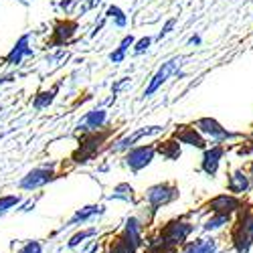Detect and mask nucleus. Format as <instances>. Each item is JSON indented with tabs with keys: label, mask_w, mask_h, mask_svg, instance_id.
<instances>
[{
	"label": "nucleus",
	"mask_w": 253,
	"mask_h": 253,
	"mask_svg": "<svg viewBox=\"0 0 253 253\" xmlns=\"http://www.w3.org/2000/svg\"><path fill=\"white\" fill-rule=\"evenodd\" d=\"M114 134V128H103L99 132L91 134H81L77 140V148L71 154V160L75 164H87L99 156V152L105 148V142Z\"/></svg>",
	"instance_id": "obj_1"
},
{
	"label": "nucleus",
	"mask_w": 253,
	"mask_h": 253,
	"mask_svg": "<svg viewBox=\"0 0 253 253\" xmlns=\"http://www.w3.org/2000/svg\"><path fill=\"white\" fill-rule=\"evenodd\" d=\"M57 178V172H55V164H47V166H37L33 170H29L23 178L18 180V188L23 191H37V188H43L45 184L53 182Z\"/></svg>",
	"instance_id": "obj_2"
},
{
	"label": "nucleus",
	"mask_w": 253,
	"mask_h": 253,
	"mask_svg": "<svg viewBox=\"0 0 253 253\" xmlns=\"http://www.w3.org/2000/svg\"><path fill=\"white\" fill-rule=\"evenodd\" d=\"M154 156H156V146L154 144H140V146H136V148L126 152L124 164L136 174V172L144 170L146 166H150Z\"/></svg>",
	"instance_id": "obj_3"
},
{
	"label": "nucleus",
	"mask_w": 253,
	"mask_h": 253,
	"mask_svg": "<svg viewBox=\"0 0 253 253\" xmlns=\"http://www.w3.org/2000/svg\"><path fill=\"white\" fill-rule=\"evenodd\" d=\"M178 197V188L170 182H160V184H152L144 195V201L148 203L150 211H158L160 207L172 203Z\"/></svg>",
	"instance_id": "obj_4"
},
{
	"label": "nucleus",
	"mask_w": 253,
	"mask_h": 253,
	"mask_svg": "<svg viewBox=\"0 0 253 253\" xmlns=\"http://www.w3.org/2000/svg\"><path fill=\"white\" fill-rule=\"evenodd\" d=\"M180 57H172V59H168L166 63H162V65L158 67V71L150 77V81H148V85H146V89H144V97H152L164 83L170 79L176 71H178V67H180Z\"/></svg>",
	"instance_id": "obj_5"
},
{
	"label": "nucleus",
	"mask_w": 253,
	"mask_h": 253,
	"mask_svg": "<svg viewBox=\"0 0 253 253\" xmlns=\"http://www.w3.org/2000/svg\"><path fill=\"white\" fill-rule=\"evenodd\" d=\"M164 128L162 126H144V128H138L134 130L132 134H126L122 138H118L112 146H110V150L112 152H128L132 148H136V144L142 140V138H148V136H156L160 134Z\"/></svg>",
	"instance_id": "obj_6"
},
{
	"label": "nucleus",
	"mask_w": 253,
	"mask_h": 253,
	"mask_svg": "<svg viewBox=\"0 0 253 253\" xmlns=\"http://www.w3.org/2000/svg\"><path fill=\"white\" fill-rule=\"evenodd\" d=\"M75 33H77V20H71V18H59V20H55L51 37L47 41V49L65 47L69 41L75 37Z\"/></svg>",
	"instance_id": "obj_7"
},
{
	"label": "nucleus",
	"mask_w": 253,
	"mask_h": 253,
	"mask_svg": "<svg viewBox=\"0 0 253 253\" xmlns=\"http://www.w3.org/2000/svg\"><path fill=\"white\" fill-rule=\"evenodd\" d=\"M193 126H195V128L205 136V140H207V138H211V140H215L217 144L237 136V134H231L227 128H223V126H221L215 118H199Z\"/></svg>",
	"instance_id": "obj_8"
},
{
	"label": "nucleus",
	"mask_w": 253,
	"mask_h": 253,
	"mask_svg": "<svg viewBox=\"0 0 253 253\" xmlns=\"http://www.w3.org/2000/svg\"><path fill=\"white\" fill-rule=\"evenodd\" d=\"M103 128H108V110H103V108L89 110L77 124V132H81V134L99 132Z\"/></svg>",
	"instance_id": "obj_9"
},
{
	"label": "nucleus",
	"mask_w": 253,
	"mask_h": 253,
	"mask_svg": "<svg viewBox=\"0 0 253 253\" xmlns=\"http://www.w3.org/2000/svg\"><path fill=\"white\" fill-rule=\"evenodd\" d=\"M172 138L178 144H186V146H193V148H199V150H207L205 136L195 128L193 124H180V126H176Z\"/></svg>",
	"instance_id": "obj_10"
},
{
	"label": "nucleus",
	"mask_w": 253,
	"mask_h": 253,
	"mask_svg": "<svg viewBox=\"0 0 253 253\" xmlns=\"http://www.w3.org/2000/svg\"><path fill=\"white\" fill-rule=\"evenodd\" d=\"M33 55H35V51H33V47H31V35L27 33V35L20 37L16 43H14V47L8 51V55L4 57V65L18 67L20 63H23L25 57H33Z\"/></svg>",
	"instance_id": "obj_11"
},
{
	"label": "nucleus",
	"mask_w": 253,
	"mask_h": 253,
	"mask_svg": "<svg viewBox=\"0 0 253 253\" xmlns=\"http://www.w3.org/2000/svg\"><path fill=\"white\" fill-rule=\"evenodd\" d=\"M193 231V225L191 223H182V221H174V223H168L164 227V231L160 233V239L164 241V245H176V243H182Z\"/></svg>",
	"instance_id": "obj_12"
},
{
	"label": "nucleus",
	"mask_w": 253,
	"mask_h": 253,
	"mask_svg": "<svg viewBox=\"0 0 253 253\" xmlns=\"http://www.w3.org/2000/svg\"><path fill=\"white\" fill-rule=\"evenodd\" d=\"M103 213H105V207L103 205H85V207H81V209L75 211L73 217L65 225H63V229H71V227L85 225V223H89L91 219H95V217H99Z\"/></svg>",
	"instance_id": "obj_13"
},
{
	"label": "nucleus",
	"mask_w": 253,
	"mask_h": 253,
	"mask_svg": "<svg viewBox=\"0 0 253 253\" xmlns=\"http://www.w3.org/2000/svg\"><path fill=\"white\" fill-rule=\"evenodd\" d=\"M223 154H225V148H223L221 144L211 146V148H207V150L203 152V162H201V168H203V170H205L209 176H215V174H217Z\"/></svg>",
	"instance_id": "obj_14"
},
{
	"label": "nucleus",
	"mask_w": 253,
	"mask_h": 253,
	"mask_svg": "<svg viewBox=\"0 0 253 253\" xmlns=\"http://www.w3.org/2000/svg\"><path fill=\"white\" fill-rule=\"evenodd\" d=\"M142 229H144V223L138 217H128V219H126V223H124V229H122V237L138 249V247L144 245Z\"/></svg>",
	"instance_id": "obj_15"
},
{
	"label": "nucleus",
	"mask_w": 253,
	"mask_h": 253,
	"mask_svg": "<svg viewBox=\"0 0 253 253\" xmlns=\"http://www.w3.org/2000/svg\"><path fill=\"white\" fill-rule=\"evenodd\" d=\"M59 89H61V81H57L51 89H41V91L31 99V105H33L35 110H39V112H41V110H47L49 105L55 101Z\"/></svg>",
	"instance_id": "obj_16"
},
{
	"label": "nucleus",
	"mask_w": 253,
	"mask_h": 253,
	"mask_svg": "<svg viewBox=\"0 0 253 253\" xmlns=\"http://www.w3.org/2000/svg\"><path fill=\"white\" fill-rule=\"evenodd\" d=\"M154 146H156V154H160L164 160H178L182 154L180 144L174 138H168L164 142H156Z\"/></svg>",
	"instance_id": "obj_17"
},
{
	"label": "nucleus",
	"mask_w": 253,
	"mask_h": 253,
	"mask_svg": "<svg viewBox=\"0 0 253 253\" xmlns=\"http://www.w3.org/2000/svg\"><path fill=\"white\" fill-rule=\"evenodd\" d=\"M108 201H124V203H136V191L130 182H120L114 186L112 195H108Z\"/></svg>",
	"instance_id": "obj_18"
},
{
	"label": "nucleus",
	"mask_w": 253,
	"mask_h": 253,
	"mask_svg": "<svg viewBox=\"0 0 253 253\" xmlns=\"http://www.w3.org/2000/svg\"><path fill=\"white\" fill-rule=\"evenodd\" d=\"M209 207L215 211V215H227L233 209H237V201L233 197H229V195H219L209 203Z\"/></svg>",
	"instance_id": "obj_19"
},
{
	"label": "nucleus",
	"mask_w": 253,
	"mask_h": 253,
	"mask_svg": "<svg viewBox=\"0 0 253 253\" xmlns=\"http://www.w3.org/2000/svg\"><path fill=\"white\" fill-rule=\"evenodd\" d=\"M134 43H136V37L134 35H126L122 41H120V45L110 53V61L112 63H124V59H126V55H128V51H130V47H134Z\"/></svg>",
	"instance_id": "obj_20"
},
{
	"label": "nucleus",
	"mask_w": 253,
	"mask_h": 253,
	"mask_svg": "<svg viewBox=\"0 0 253 253\" xmlns=\"http://www.w3.org/2000/svg\"><path fill=\"white\" fill-rule=\"evenodd\" d=\"M217 245L213 239H197L193 243H188L180 253H215Z\"/></svg>",
	"instance_id": "obj_21"
},
{
	"label": "nucleus",
	"mask_w": 253,
	"mask_h": 253,
	"mask_svg": "<svg viewBox=\"0 0 253 253\" xmlns=\"http://www.w3.org/2000/svg\"><path fill=\"white\" fill-rule=\"evenodd\" d=\"M97 233H99V231H97L95 227H89V229H81V231H77L75 235H71V237H69V241H67V249H77L79 245H83L87 239L97 237Z\"/></svg>",
	"instance_id": "obj_22"
},
{
	"label": "nucleus",
	"mask_w": 253,
	"mask_h": 253,
	"mask_svg": "<svg viewBox=\"0 0 253 253\" xmlns=\"http://www.w3.org/2000/svg\"><path fill=\"white\" fill-rule=\"evenodd\" d=\"M105 253H138V249L120 235V237H116V239H112L108 243V249H105Z\"/></svg>",
	"instance_id": "obj_23"
},
{
	"label": "nucleus",
	"mask_w": 253,
	"mask_h": 253,
	"mask_svg": "<svg viewBox=\"0 0 253 253\" xmlns=\"http://www.w3.org/2000/svg\"><path fill=\"white\" fill-rule=\"evenodd\" d=\"M103 16H105V18H112V20H114V25H116L118 29H124L126 25H128V16H126V12H124L118 4H110Z\"/></svg>",
	"instance_id": "obj_24"
},
{
	"label": "nucleus",
	"mask_w": 253,
	"mask_h": 253,
	"mask_svg": "<svg viewBox=\"0 0 253 253\" xmlns=\"http://www.w3.org/2000/svg\"><path fill=\"white\" fill-rule=\"evenodd\" d=\"M247 186H249V180L243 172H233L229 178V191L231 193H243L247 191Z\"/></svg>",
	"instance_id": "obj_25"
},
{
	"label": "nucleus",
	"mask_w": 253,
	"mask_h": 253,
	"mask_svg": "<svg viewBox=\"0 0 253 253\" xmlns=\"http://www.w3.org/2000/svg\"><path fill=\"white\" fill-rule=\"evenodd\" d=\"M20 203H23V197H20V195H4V197H0V217H2L4 213H8V211L20 207Z\"/></svg>",
	"instance_id": "obj_26"
},
{
	"label": "nucleus",
	"mask_w": 253,
	"mask_h": 253,
	"mask_svg": "<svg viewBox=\"0 0 253 253\" xmlns=\"http://www.w3.org/2000/svg\"><path fill=\"white\" fill-rule=\"evenodd\" d=\"M152 37H142V39H136V43H134V55H142L150 49L152 45Z\"/></svg>",
	"instance_id": "obj_27"
},
{
	"label": "nucleus",
	"mask_w": 253,
	"mask_h": 253,
	"mask_svg": "<svg viewBox=\"0 0 253 253\" xmlns=\"http://www.w3.org/2000/svg\"><path fill=\"white\" fill-rule=\"evenodd\" d=\"M227 221H229L227 215H215V217H211V219L205 223V229H207V231H211V229H219V227L225 225Z\"/></svg>",
	"instance_id": "obj_28"
},
{
	"label": "nucleus",
	"mask_w": 253,
	"mask_h": 253,
	"mask_svg": "<svg viewBox=\"0 0 253 253\" xmlns=\"http://www.w3.org/2000/svg\"><path fill=\"white\" fill-rule=\"evenodd\" d=\"M18 253H43V243L41 241H27L23 247L18 249Z\"/></svg>",
	"instance_id": "obj_29"
},
{
	"label": "nucleus",
	"mask_w": 253,
	"mask_h": 253,
	"mask_svg": "<svg viewBox=\"0 0 253 253\" xmlns=\"http://www.w3.org/2000/svg\"><path fill=\"white\" fill-rule=\"evenodd\" d=\"M174 25H176V20H174V18H168L166 23H164V27H162V31L156 35V41H162V39H164L168 33H170V31L174 29Z\"/></svg>",
	"instance_id": "obj_30"
},
{
	"label": "nucleus",
	"mask_w": 253,
	"mask_h": 253,
	"mask_svg": "<svg viewBox=\"0 0 253 253\" xmlns=\"http://www.w3.org/2000/svg\"><path fill=\"white\" fill-rule=\"evenodd\" d=\"M73 4H75V0H61V2H59V8H61V10H65V12H69Z\"/></svg>",
	"instance_id": "obj_31"
},
{
	"label": "nucleus",
	"mask_w": 253,
	"mask_h": 253,
	"mask_svg": "<svg viewBox=\"0 0 253 253\" xmlns=\"http://www.w3.org/2000/svg\"><path fill=\"white\" fill-rule=\"evenodd\" d=\"M188 45H201V37L199 35H193L191 39H188Z\"/></svg>",
	"instance_id": "obj_32"
},
{
	"label": "nucleus",
	"mask_w": 253,
	"mask_h": 253,
	"mask_svg": "<svg viewBox=\"0 0 253 253\" xmlns=\"http://www.w3.org/2000/svg\"><path fill=\"white\" fill-rule=\"evenodd\" d=\"M14 81V75H4V77H0V85H4V83H10Z\"/></svg>",
	"instance_id": "obj_33"
},
{
	"label": "nucleus",
	"mask_w": 253,
	"mask_h": 253,
	"mask_svg": "<svg viewBox=\"0 0 253 253\" xmlns=\"http://www.w3.org/2000/svg\"><path fill=\"white\" fill-rule=\"evenodd\" d=\"M99 2H101V0H87V8H95Z\"/></svg>",
	"instance_id": "obj_34"
},
{
	"label": "nucleus",
	"mask_w": 253,
	"mask_h": 253,
	"mask_svg": "<svg viewBox=\"0 0 253 253\" xmlns=\"http://www.w3.org/2000/svg\"><path fill=\"white\" fill-rule=\"evenodd\" d=\"M4 112V108H2V105H0V114H2Z\"/></svg>",
	"instance_id": "obj_35"
}]
</instances>
